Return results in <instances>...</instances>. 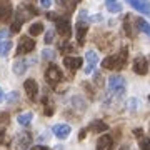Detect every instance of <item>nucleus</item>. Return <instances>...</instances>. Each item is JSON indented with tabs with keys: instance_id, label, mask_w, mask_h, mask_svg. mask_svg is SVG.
Returning <instances> with one entry per match:
<instances>
[{
	"instance_id": "nucleus-1",
	"label": "nucleus",
	"mask_w": 150,
	"mask_h": 150,
	"mask_svg": "<svg viewBox=\"0 0 150 150\" xmlns=\"http://www.w3.org/2000/svg\"><path fill=\"white\" fill-rule=\"evenodd\" d=\"M127 59H129V50L127 48H122L117 54L105 57L102 60V67L107 70H122L127 65Z\"/></svg>"
},
{
	"instance_id": "nucleus-2",
	"label": "nucleus",
	"mask_w": 150,
	"mask_h": 150,
	"mask_svg": "<svg viewBox=\"0 0 150 150\" xmlns=\"http://www.w3.org/2000/svg\"><path fill=\"white\" fill-rule=\"evenodd\" d=\"M62 80H64L62 70H60L55 64H50L47 67V70H45V82H47L52 88H57V85H59Z\"/></svg>"
},
{
	"instance_id": "nucleus-3",
	"label": "nucleus",
	"mask_w": 150,
	"mask_h": 150,
	"mask_svg": "<svg viewBox=\"0 0 150 150\" xmlns=\"http://www.w3.org/2000/svg\"><path fill=\"white\" fill-rule=\"evenodd\" d=\"M107 87H108V92L115 97H122L125 88H127V83H125V79L120 77V75H112L107 82Z\"/></svg>"
},
{
	"instance_id": "nucleus-4",
	"label": "nucleus",
	"mask_w": 150,
	"mask_h": 150,
	"mask_svg": "<svg viewBox=\"0 0 150 150\" xmlns=\"http://www.w3.org/2000/svg\"><path fill=\"white\" fill-rule=\"evenodd\" d=\"M55 28H57V33H59L64 40H69V38L72 37V25H70L69 17H64V18L60 17V18H57Z\"/></svg>"
},
{
	"instance_id": "nucleus-5",
	"label": "nucleus",
	"mask_w": 150,
	"mask_h": 150,
	"mask_svg": "<svg viewBox=\"0 0 150 150\" xmlns=\"http://www.w3.org/2000/svg\"><path fill=\"white\" fill-rule=\"evenodd\" d=\"M35 13H37V10H35L33 7H30V5H20L18 8H17V12H15V23L22 25V22H25L27 18H30V17L35 15Z\"/></svg>"
},
{
	"instance_id": "nucleus-6",
	"label": "nucleus",
	"mask_w": 150,
	"mask_h": 150,
	"mask_svg": "<svg viewBox=\"0 0 150 150\" xmlns=\"http://www.w3.org/2000/svg\"><path fill=\"white\" fill-rule=\"evenodd\" d=\"M35 48V40L30 37H20L18 47H17V55H27Z\"/></svg>"
},
{
	"instance_id": "nucleus-7",
	"label": "nucleus",
	"mask_w": 150,
	"mask_h": 150,
	"mask_svg": "<svg viewBox=\"0 0 150 150\" xmlns=\"http://www.w3.org/2000/svg\"><path fill=\"white\" fill-rule=\"evenodd\" d=\"M134 72L137 75H147L149 74V60L145 59L144 55L135 57V60H134Z\"/></svg>"
},
{
	"instance_id": "nucleus-8",
	"label": "nucleus",
	"mask_w": 150,
	"mask_h": 150,
	"mask_svg": "<svg viewBox=\"0 0 150 150\" xmlns=\"http://www.w3.org/2000/svg\"><path fill=\"white\" fill-rule=\"evenodd\" d=\"M23 90L27 93V97L30 100H37L38 97V83L33 79H27V80L23 82Z\"/></svg>"
},
{
	"instance_id": "nucleus-9",
	"label": "nucleus",
	"mask_w": 150,
	"mask_h": 150,
	"mask_svg": "<svg viewBox=\"0 0 150 150\" xmlns=\"http://www.w3.org/2000/svg\"><path fill=\"white\" fill-rule=\"evenodd\" d=\"M32 144V134L30 132H22V134L17 135V140H15V145H17V150H27Z\"/></svg>"
},
{
	"instance_id": "nucleus-10",
	"label": "nucleus",
	"mask_w": 150,
	"mask_h": 150,
	"mask_svg": "<svg viewBox=\"0 0 150 150\" xmlns=\"http://www.w3.org/2000/svg\"><path fill=\"white\" fill-rule=\"evenodd\" d=\"M85 57H87V65L83 67V72H85V75H88V74L93 72V69H95L97 62H98V55H97L95 50H87Z\"/></svg>"
},
{
	"instance_id": "nucleus-11",
	"label": "nucleus",
	"mask_w": 150,
	"mask_h": 150,
	"mask_svg": "<svg viewBox=\"0 0 150 150\" xmlns=\"http://www.w3.org/2000/svg\"><path fill=\"white\" fill-rule=\"evenodd\" d=\"M64 65L67 67V70H69L70 74H75V72L83 65V60H82L80 57H65Z\"/></svg>"
},
{
	"instance_id": "nucleus-12",
	"label": "nucleus",
	"mask_w": 150,
	"mask_h": 150,
	"mask_svg": "<svg viewBox=\"0 0 150 150\" xmlns=\"http://www.w3.org/2000/svg\"><path fill=\"white\" fill-rule=\"evenodd\" d=\"M12 2L10 0H0V22L10 20L12 17Z\"/></svg>"
},
{
	"instance_id": "nucleus-13",
	"label": "nucleus",
	"mask_w": 150,
	"mask_h": 150,
	"mask_svg": "<svg viewBox=\"0 0 150 150\" xmlns=\"http://www.w3.org/2000/svg\"><path fill=\"white\" fill-rule=\"evenodd\" d=\"M52 132H54V135L57 137V139L65 140V139H67V137L70 135L72 129H70V125H67V123H57V125H54Z\"/></svg>"
},
{
	"instance_id": "nucleus-14",
	"label": "nucleus",
	"mask_w": 150,
	"mask_h": 150,
	"mask_svg": "<svg viewBox=\"0 0 150 150\" xmlns=\"http://www.w3.org/2000/svg\"><path fill=\"white\" fill-rule=\"evenodd\" d=\"M127 2H129L137 12L145 13V15H150V4L147 0H127Z\"/></svg>"
},
{
	"instance_id": "nucleus-15",
	"label": "nucleus",
	"mask_w": 150,
	"mask_h": 150,
	"mask_svg": "<svg viewBox=\"0 0 150 150\" xmlns=\"http://www.w3.org/2000/svg\"><path fill=\"white\" fill-rule=\"evenodd\" d=\"M97 150H113V139L110 135H102L97 142Z\"/></svg>"
},
{
	"instance_id": "nucleus-16",
	"label": "nucleus",
	"mask_w": 150,
	"mask_h": 150,
	"mask_svg": "<svg viewBox=\"0 0 150 150\" xmlns=\"http://www.w3.org/2000/svg\"><path fill=\"white\" fill-rule=\"evenodd\" d=\"M100 37L102 38H95V42L98 43V47L102 48V50H108L113 43V35H110V33H100Z\"/></svg>"
},
{
	"instance_id": "nucleus-17",
	"label": "nucleus",
	"mask_w": 150,
	"mask_h": 150,
	"mask_svg": "<svg viewBox=\"0 0 150 150\" xmlns=\"http://www.w3.org/2000/svg\"><path fill=\"white\" fill-rule=\"evenodd\" d=\"M87 30H88V25H87V23H83V22H79V23H77V42H79L80 47L85 43Z\"/></svg>"
},
{
	"instance_id": "nucleus-18",
	"label": "nucleus",
	"mask_w": 150,
	"mask_h": 150,
	"mask_svg": "<svg viewBox=\"0 0 150 150\" xmlns=\"http://www.w3.org/2000/svg\"><path fill=\"white\" fill-rule=\"evenodd\" d=\"M28 69V62L27 60H15L13 65H12V70L15 75H23Z\"/></svg>"
},
{
	"instance_id": "nucleus-19",
	"label": "nucleus",
	"mask_w": 150,
	"mask_h": 150,
	"mask_svg": "<svg viewBox=\"0 0 150 150\" xmlns=\"http://www.w3.org/2000/svg\"><path fill=\"white\" fill-rule=\"evenodd\" d=\"M88 130L90 132H97V134H100V132H107L108 130V125L102 120H93V122L88 125Z\"/></svg>"
},
{
	"instance_id": "nucleus-20",
	"label": "nucleus",
	"mask_w": 150,
	"mask_h": 150,
	"mask_svg": "<svg viewBox=\"0 0 150 150\" xmlns=\"http://www.w3.org/2000/svg\"><path fill=\"white\" fill-rule=\"evenodd\" d=\"M105 7H107L108 12L112 13H120L122 12V4L118 0H105Z\"/></svg>"
},
{
	"instance_id": "nucleus-21",
	"label": "nucleus",
	"mask_w": 150,
	"mask_h": 150,
	"mask_svg": "<svg viewBox=\"0 0 150 150\" xmlns=\"http://www.w3.org/2000/svg\"><path fill=\"white\" fill-rule=\"evenodd\" d=\"M32 118H33L32 112H23V113H20V115L17 117V122H18V125H22V127H27V125H30Z\"/></svg>"
},
{
	"instance_id": "nucleus-22",
	"label": "nucleus",
	"mask_w": 150,
	"mask_h": 150,
	"mask_svg": "<svg viewBox=\"0 0 150 150\" xmlns=\"http://www.w3.org/2000/svg\"><path fill=\"white\" fill-rule=\"evenodd\" d=\"M135 27H137V30H140L142 33H145V35H149L150 37V23L147 20H144V18H137Z\"/></svg>"
},
{
	"instance_id": "nucleus-23",
	"label": "nucleus",
	"mask_w": 150,
	"mask_h": 150,
	"mask_svg": "<svg viewBox=\"0 0 150 150\" xmlns=\"http://www.w3.org/2000/svg\"><path fill=\"white\" fill-rule=\"evenodd\" d=\"M57 4L67 12H74L75 5H77V0H57Z\"/></svg>"
},
{
	"instance_id": "nucleus-24",
	"label": "nucleus",
	"mask_w": 150,
	"mask_h": 150,
	"mask_svg": "<svg viewBox=\"0 0 150 150\" xmlns=\"http://www.w3.org/2000/svg\"><path fill=\"white\" fill-rule=\"evenodd\" d=\"M70 103H72V107L77 108L79 112H83V110L87 108L85 102H83V98H80V97H74V98L70 100Z\"/></svg>"
},
{
	"instance_id": "nucleus-25",
	"label": "nucleus",
	"mask_w": 150,
	"mask_h": 150,
	"mask_svg": "<svg viewBox=\"0 0 150 150\" xmlns=\"http://www.w3.org/2000/svg\"><path fill=\"white\" fill-rule=\"evenodd\" d=\"M12 40H4V42L0 43V57H7L8 52L12 50Z\"/></svg>"
},
{
	"instance_id": "nucleus-26",
	"label": "nucleus",
	"mask_w": 150,
	"mask_h": 150,
	"mask_svg": "<svg viewBox=\"0 0 150 150\" xmlns=\"http://www.w3.org/2000/svg\"><path fill=\"white\" fill-rule=\"evenodd\" d=\"M42 32H43V25L40 23V22H35V23H32V25H30V28H28V33H30V35H33V37L40 35Z\"/></svg>"
},
{
	"instance_id": "nucleus-27",
	"label": "nucleus",
	"mask_w": 150,
	"mask_h": 150,
	"mask_svg": "<svg viewBox=\"0 0 150 150\" xmlns=\"http://www.w3.org/2000/svg\"><path fill=\"white\" fill-rule=\"evenodd\" d=\"M54 57H55V52L52 50V48H45V50L42 52V59L43 60H52Z\"/></svg>"
},
{
	"instance_id": "nucleus-28",
	"label": "nucleus",
	"mask_w": 150,
	"mask_h": 150,
	"mask_svg": "<svg viewBox=\"0 0 150 150\" xmlns=\"http://www.w3.org/2000/svg\"><path fill=\"white\" fill-rule=\"evenodd\" d=\"M140 150H150V139L149 137H142L140 139Z\"/></svg>"
},
{
	"instance_id": "nucleus-29",
	"label": "nucleus",
	"mask_w": 150,
	"mask_h": 150,
	"mask_svg": "<svg viewBox=\"0 0 150 150\" xmlns=\"http://www.w3.org/2000/svg\"><path fill=\"white\" fill-rule=\"evenodd\" d=\"M59 48H60V52H75L74 45H70V43H67V42L60 43V45H59Z\"/></svg>"
},
{
	"instance_id": "nucleus-30",
	"label": "nucleus",
	"mask_w": 150,
	"mask_h": 150,
	"mask_svg": "<svg viewBox=\"0 0 150 150\" xmlns=\"http://www.w3.org/2000/svg\"><path fill=\"white\" fill-rule=\"evenodd\" d=\"M43 40H45V43H52L54 42V30H48V32L45 33V38H43Z\"/></svg>"
},
{
	"instance_id": "nucleus-31",
	"label": "nucleus",
	"mask_w": 150,
	"mask_h": 150,
	"mask_svg": "<svg viewBox=\"0 0 150 150\" xmlns=\"http://www.w3.org/2000/svg\"><path fill=\"white\" fill-rule=\"evenodd\" d=\"M127 105H129L130 110H135L137 108V98H130L129 102H127Z\"/></svg>"
},
{
	"instance_id": "nucleus-32",
	"label": "nucleus",
	"mask_w": 150,
	"mask_h": 150,
	"mask_svg": "<svg viewBox=\"0 0 150 150\" xmlns=\"http://www.w3.org/2000/svg\"><path fill=\"white\" fill-rule=\"evenodd\" d=\"M40 2V7L42 8H48V7L52 5V0H38Z\"/></svg>"
},
{
	"instance_id": "nucleus-33",
	"label": "nucleus",
	"mask_w": 150,
	"mask_h": 150,
	"mask_svg": "<svg viewBox=\"0 0 150 150\" xmlns=\"http://www.w3.org/2000/svg\"><path fill=\"white\" fill-rule=\"evenodd\" d=\"M47 18H48V20H54V22H57L59 15H57V13H54V12H48V13H47Z\"/></svg>"
},
{
	"instance_id": "nucleus-34",
	"label": "nucleus",
	"mask_w": 150,
	"mask_h": 150,
	"mask_svg": "<svg viewBox=\"0 0 150 150\" xmlns=\"http://www.w3.org/2000/svg\"><path fill=\"white\" fill-rule=\"evenodd\" d=\"M20 27H22V25H18V23H15V22H13V23H12V28H10V30H12L13 33H17L18 30H20Z\"/></svg>"
},
{
	"instance_id": "nucleus-35",
	"label": "nucleus",
	"mask_w": 150,
	"mask_h": 150,
	"mask_svg": "<svg viewBox=\"0 0 150 150\" xmlns=\"http://www.w3.org/2000/svg\"><path fill=\"white\" fill-rule=\"evenodd\" d=\"M17 98H18V93H17V92H13V93H10V95L7 97V100H8V102H12V100H17Z\"/></svg>"
},
{
	"instance_id": "nucleus-36",
	"label": "nucleus",
	"mask_w": 150,
	"mask_h": 150,
	"mask_svg": "<svg viewBox=\"0 0 150 150\" xmlns=\"http://www.w3.org/2000/svg\"><path fill=\"white\" fill-rule=\"evenodd\" d=\"M134 134H135V137H140V139H142V135H144V130H142V129H135V130H134Z\"/></svg>"
},
{
	"instance_id": "nucleus-37",
	"label": "nucleus",
	"mask_w": 150,
	"mask_h": 150,
	"mask_svg": "<svg viewBox=\"0 0 150 150\" xmlns=\"http://www.w3.org/2000/svg\"><path fill=\"white\" fill-rule=\"evenodd\" d=\"M30 150H48V149L47 147H43V145H33Z\"/></svg>"
},
{
	"instance_id": "nucleus-38",
	"label": "nucleus",
	"mask_w": 150,
	"mask_h": 150,
	"mask_svg": "<svg viewBox=\"0 0 150 150\" xmlns=\"http://www.w3.org/2000/svg\"><path fill=\"white\" fill-rule=\"evenodd\" d=\"M7 37V30H0V43L4 42V38Z\"/></svg>"
},
{
	"instance_id": "nucleus-39",
	"label": "nucleus",
	"mask_w": 150,
	"mask_h": 150,
	"mask_svg": "<svg viewBox=\"0 0 150 150\" xmlns=\"http://www.w3.org/2000/svg\"><path fill=\"white\" fill-rule=\"evenodd\" d=\"M85 134H87V129H83V130L80 132V135H79V139H80V140H83V139H85Z\"/></svg>"
},
{
	"instance_id": "nucleus-40",
	"label": "nucleus",
	"mask_w": 150,
	"mask_h": 150,
	"mask_svg": "<svg viewBox=\"0 0 150 150\" xmlns=\"http://www.w3.org/2000/svg\"><path fill=\"white\" fill-rule=\"evenodd\" d=\"M4 132H5V130H4V127H0V140L4 139Z\"/></svg>"
},
{
	"instance_id": "nucleus-41",
	"label": "nucleus",
	"mask_w": 150,
	"mask_h": 150,
	"mask_svg": "<svg viewBox=\"0 0 150 150\" xmlns=\"http://www.w3.org/2000/svg\"><path fill=\"white\" fill-rule=\"evenodd\" d=\"M120 150H132V147H130V145H123Z\"/></svg>"
},
{
	"instance_id": "nucleus-42",
	"label": "nucleus",
	"mask_w": 150,
	"mask_h": 150,
	"mask_svg": "<svg viewBox=\"0 0 150 150\" xmlns=\"http://www.w3.org/2000/svg\"><path fill=\"white\" fill-rule=\"evenodd\" d=\"M2 100H4V90L0 88V103H2Z\"/></svg>"
},
{
	"instance_id": "nucleus-43",
	"label": "nucleus",
	"mask_w": 150,
	"mask_h": 150,
	"mask_svg": "<svg viewBox=\"0 0 150 150\" xmlns=\"http://www.w3.org/2000/svg\"><path fill=\"white\" fill-rule=\"evenodd\" d=\"M0 117H2V113H0Z\"/></svg>"
}]
</instances>
